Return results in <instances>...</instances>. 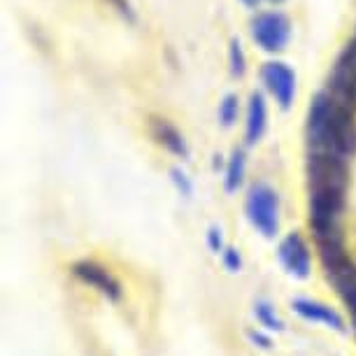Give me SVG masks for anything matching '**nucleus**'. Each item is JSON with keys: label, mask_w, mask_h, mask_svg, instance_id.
Instances as JSON below:
<instances>
[{"label": "nucleus", "mask_w": 356, "mask_h": 356, "mask_svg": "<svg viewBox=\"0 0 356 356\" xmlns=\"http://www.w3.org/2000/svg\"><path fill=\"white\" fill-rule=\"evenodd\" d=\"M170 182L175 184V189L179 191V196L184 198H191L193 193V184L189 179V175H186L182 168H170Z\"/></svg>", "instance_id": "16"}, {"label": "nucleus", "mask_w": 356, "mask_h": 356, "mask_svg": "<svg viewBox=\"0 0 356 356\" xmlns=\"http://www.w3.org/2000/svg\"><path fill=\"white\" fill-rule=\"evenodd\" d=\"M240 3L245 5V8H250V10H257L261 3H264V0H240Z\"/></svg>", "instance_id": "21"}, {"label": "nucleus", "mask_w": 356, "mask_h": 356, "mask_svg": "<svg viewBox=\"0 0 356 356\" xmlns=\"http://www.w3.org/2000/svg\"><path fill=\"white\" fill-rule=\"evenodd\" d=\"M254 317H257V321L266 328V331H275V333L286 331V324L277 317L275 307L268 303L266 298H261V300H257V303H254Z\"/></svg>", "instance_id": "13"}, {"label": "nucleus", "mask_w": 356, "mask_h": 356, "mask_svg": "<svg viewBox=\"0 0 356 356\" xmlns=\"http://www.w3.org/2000/svg\"><path fill=\"white\" fill-rule=\"evenodd\" d=\"M228 68H231V75L235 79H243L247 75V54L238 38H233L228 44Z\"/></svg>", "instance_id": "14"}, {"label": "nucleus", "mask_w": 356, "mask_h": 356, "mask_svg": "<svg viewBox=\"0 0 356 356\" xmlns=\"http://www.w3.org/2000/svg\"><path fill=\"white\" fill-rule=\"evenodd\" d=\"M149 133L152 138L156 140L161 147H165L168 152L175 154L179 159H189V145L182 133L177 131V126H172L168 119H161V117H152L149 119Z\"/></svg>", "instance_id": "11"}, {"label": "nucleus", "mask_w": 356, "mask_h": 356, "mask_svg": "<svg viewBox=\"0 0 356 356\" xmlns=\"http://www.w3.org/2000/svg\"><path fill=\"white\" fill-rule=\"evenodd\" d=\"M266 3H273V5H282L284 0H266Z\"/></svg>", "instance_id": "22"}, {"label": "nucleus", "mask_w": 356, "mask_h": 356, "mask_svg": "<svg viewBox=\"0 0 356 356\" xmlns=\"http://www.w3.org/2000/svg\"><path fill=\"white\" fill-rule=\"evenodd\" d=\"M305 138L310 149L352 159L356 154V112L335 100L326 89L314 93L307 107Z\"/></svg>", "instance_id": "1"}, {"label": "nucleus", "mask_w": 356, "mask_h": 356, "mask_svg": "<svg viewBox=\"0 0 356 356\" xmlns=\"http://www.w3.org/2000/svg\"><path fill=\"white\" fill-rule=\"evenodd\" d=\"M221 261H224V268L228 273H240L243 270V257L235 247H226L224 254H221Z\"/></svg>", "instance_id": "18"}, {"label": "nucleus", "mask_w": 356, "mask_h": 356, "mask_svg": "<svg viewBox=\"0 0 356 356\" xmlns=\"http://www.w3.org/2000/svg\"><path fill=\"white\" fill-rule=\"evenodd\" d=\"M326 91L345 107L356 112V47L352 42H347L340 56L335 58Z\"/></svg>", "instance_id": "4"}, {"label": "nucleus", "mask_w": 356, "mask_h": 356, "mask_svg": "<svg viewBox=\"0 0 356 356\" xmlns=\"http://www.w3.org/2000/svg\"><path fill=\"white\" fill-rule=\"evenodd\" d=\"M250 33L261 51L280 54L286 49L289 40H291V19L280 10L259 12L257 17H252Z\"/></svg>", "instance_id": "3"}, {"label": "nucleus", "mask_w": 356, "mask_h": 356, "mask_svg": "<svg viewBox=\"0 0 356 356\" xmlns=\"http://www.w3.org/2000/svg\"><path fill=\"white\" fill-rule=\"evenodd\" d=\"M70 273L75 275L82 284H89L91 289H96L98 293H103L112 303H117V300L122 298V284H119V280L114 277L107 268L96 264V261H89V259L75 261V264L70 266Z\"/></svg>", "instance_id": "7"}, {"label": "nucleus", "mask_w": 356, "mask_h": 356, "mask_svg": "<svg viewBox=\"0 0 356 356\" xmlns=\"http://www.w3.org/2000/svg\"><path fill=\"white\" fill-rule=\"evenodd\" d=\"M245 335H247V340H250L254 347L264 349V352H270V349L275 347L270 335H266V333H261V331H254V328H247Z\"/></svg>", "instance_id": "19"}, {"label": "nucleus", "mask_w": 356, "mask_h": 356, "mask_svg": "<svg viewBox=\"0 0 356 356\" xmlns=\"http://www.w3.org/2000/svg\"><path fill=\"white\" fill-rule=\"evenodd\" d=\"M107 3H110L112 8L117 10L124 19H129V22H136V10H133L131 0H107Z\"/></svg>", "instance_id": "20"}, {"label": "nucleus", "mask_w": 356, "mask_h": 356, "mask_svg": "<svg viewBox=\"0 0 356 356\" xmlns=\"http://www.w3.org/2000/svg\"><path fill=\"white\" fill-rule=\"evenodd\" d=\"M291 310L303 317L305 321H319V324H326L328 328L338 333H345L347 326H345V319L338 310H333L331 305L326 303H319V300H312V298H293L291 300Z\"/></svg>", "instance_id": "8"}, {"label": "nucleus", "mask_w": 356, "mask_h": 356, "mask_svg": "<svg viewBox=\"0 0 356 356\" xmlns=\"http://www.w3.org/2000/svg\"><path fill=\"white\" fill-rule=\"evenodd\" d=\"M261 82L264 89L275 98L280 110H291L296 100V72L284 61H268L261 65Z\"/></svg>", "instance_id": "5"}, {"label": "nucleus", "mask_w": 356, "mask_h": 356, "mask_svg": "<svg viewBox=\"0 0 356 356\" xmlns=\"http://www.w3.org/2000/svg\"><path fill=\"white\" fill-rule=\"evenodd\" d=\"M238 114H240V98L238 93H226L219 103V110H217V117H219V124L224 129H231V126L238 122Z\"/></svg>", "instance_id": "15"}, {"label": "nucleus", "mask_w": 356, "mask_h": 356, "mask_svg": "<svg viewBox=\"0 0 356 356\" xmlns=\"http://www.w3.org/2000/svg\"><path fill=\"white\" fill-rule=\"evenodd\" d=\"M268 129V103L264 91H252L250 103H247V119H245V145H259Z\"/></svg>", "instance_id": "9"}, {"label": "nucleus", "mask_w": 356, "mask_h": 356, "mask_svg": "<svg viewBox=\"0 0 356 356\" xmlns=\"http://www.w3.org/2000/svg\"><path fill=\"white\" fill-rule=\"evenodd\" d=\"M245 214L266 240H275L280 233V193L266 182L252 184L245 198Z\"/></svg>", "instance_id": "2"}, {"label": "nucleus", "mask_w": 356, "mask_h": 356, "mask_svg": "<svg viewBox=\"0 0 356 356\" xmlns=\"http://www.w3.org/2000/svg\"><path fill=\"white\" fill-rule=\"evenodd\" d=\"M326 277L335 286V291H338V296L342 298V303L347 305L349 317H352V328L356 333V266L352 261H347L345 266L326 273Z\"/></svg>", "instance_id": "10"}, {"label": "nucleus", "mask_w": 356, "mask_h": 356, "mask_svg": "<svg viewBox=\"0 0 356 356\" xmlns=\"http://www.w3.org/2000/svg\"><path fill=\"white\" fill-rule=\"evenodd\" d=\"M280 264L284 266V270L296 280H307L312 270V252L307 247L305 238L298 231L289 233L277 247Z\"/></svg>", "instance_id": "6"}, {"label": "nucleus", "mask_w": 356, "mask_h": 356, "mask_svg": "<svg viewBox=\"0 0 356 356\" xmlns=\"http://www.w3.org/2000/svg\"><path fill=\"white\" fill-rule=\"evenodd\" d=\"M247 175V154L243 147H235L231 152V159L226 163V177H224V189L226 193H235L243 186Z\"/></svg>", "instance_id": "12"}, {"label": "nucleus", "mask_w": 356, "mask_h": 356, "mask_svg": "<svg viewBox=\"0 0 356 356\" xmlns=\"http://www.w3.org/2000/svg\"><path fill=\"white\" fill-rule=\"evenodd\" d=\"M207 247H210L212 254H224V231H221V226L212 224L207 228Z\"/></svg>", "instance_id": "17"}]
</instances>
